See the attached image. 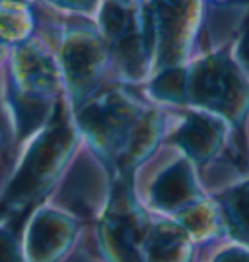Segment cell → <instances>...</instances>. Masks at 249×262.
Segmentation results:
<instances>
[{"instance_id":"obj_2","label":"cell","mask_w":249,"mask_h":262,"mask_svg":"<svg viewBox=\"0 0 249 262\" xmlns=\"http://www.w3.org/2000/svg\"><path fill=\"white\" fill-rule=\"evenodd\" d=\"M148 262H187L191 254L189 231L177 225L164 224L154 229V237L146 243Z\"/></svg>"},{"instance_id":"obj_1","label":"cell","mask_w":249,"mask_h":262,"mask_svg":"<svg viewBox=\"0 0 249 262\" xmlns=\"http://www.w3.org/2000/svg\"><path fill=\"white\" fill-rule=\"evenodd\" d=\"M144 227L140 217L130 212L127 206L125 214H111L103 224V243L115 258V262H144L140 254Z\"/></svg>"}]
</instances>
